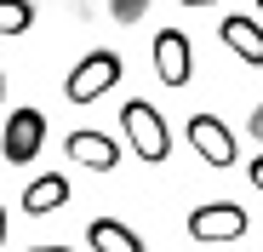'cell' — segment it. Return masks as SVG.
<instances>
[{
  "label": "cell",
  "instance_id": "1",
  "mask_svg": "<svg viewBox=\"0 0 263 252\" xmlns=\"http://www.w3.org/2000/svg\"><path fill=\"white\" fill-rule=\"evenodd\" d=\"M120 126H126L132 149H138V160H149V166H166V155H172V132H166V115H160L155 103L132 98V103L120 109Z\"/></svg>",
  "mask_w": 263,
  "mask_h": 252
},
{
  "label": "cell",
  "instance_id": "2",
  "mask_svg": "<svg viewBox=\"0 0 263 252\" xmlns=\"http://www.w3.org/2000/svg\"><path fill=\"white\" fill-rule=\"evenodd\" d=\"M120 69H126L120 52H103V46H98V52H86V58L69 69V80H63V98H69V103H98L103 92L120 86Z\"/></svg>",
  "mask_w": 263,
  "mask_h": 252
},
{
  "label": "cell",
  "instance_id": "3",
  "mask_svg": "<svg viewBox=\"0 0 263 252\" xmlns=\"http://www.w3.org/2000/svg\"><path fill=\"white\" fill-rule=\"evenodd\" d=\"M183 138L195 143V155L206 160V166H235L240 160V143H235V132H229V120L223 115H212V109H200V115H189V126H183Z\"/></svg>",
  "mask_w": 263,
  "mask_h": 252
},
{
  "label": "cell",
  "instance_id": "4",
  "mask_svg": "<svg viewBox=\"0 0 263 252\" xmlns=\"http://www.w3.org/2000/svg\"><path fill=\"white\" fill-rule=\"evenodd\" d=\"M246 224H252V218H246L240 201H206V206H195V212H189L183 229H189L195 241H240Z\"/></svg>",
  "mask_w": 263,
  "mask_h": 252
},
{
  "label": "cell",
  "instance_id": "5",
  "mask_svg": "<svg viewBox=\"0 0 263 252\" xmlns=\"http://www.w3.org/2000/svg\"><path fill=\"white\" fill-rule=\"evenodd\" d=\"M40 149H46V115L40 109H12L6 115V138H0V155L12 166H29Z\"/></svg>",
  "mask_w": 263,
  "mask_h": 252
},
{
  "label": "cell",
  "instance_id": "6",
  "mask_svg": "<svg viewBox=\"0 0 263 252\" xmlns=\"http://www.w3.org/2000/svg\"><path fill=\"white\" fill-rule=\"evenodd\" d=\"M155 75H160V86H189L195 80V46H189L183 29L155 34Z\"/></svg>",
  "mask_w": 263,
  "mask_h": 252
},
{
  "label": "cell",
  "instance_id": "7",
  "mask_svg": "<svg viewBox=\"0 0 263 252\" xmlns=\"http://www.w3.org/2000/svg\"><path fill=\"white\" fill-rule=\"evenodd\" d=\"M63 149H69V160H74V166H92V172H115V166H120V143H115V138H103V132H92V126L69 132V138H63Z\"/></svg>",
  "mask_w": 263,
  "mask_h": 252
},
{
  "label": "cell",
  "instance_id": "8",
  "mask_svg": "<svg viewBox=\"0 0 263 252\" xmlns=\"http://www.w3.org/2000/svg\"><path fill=\"white\" fill-rule=\"evenodd\" d=\"M69 195H74V184H69L63 172H40V178L23 189V212H29V218H46V212H58V206H69Z\"/></svg>",
  "mask_w": 263,
  "mask_h": 252
},
{
  "label": "cell",
  "instance_id": "9",
  "mask_svg": "<svg viewBox=\"0 0 263 252\" xmlns=\"http://www.w3.org/2000/svg\"><path fill=\"white\" fill-rule=\"evenodd\" d=\"M86 246L92 252H143V235L132 229V224H120V218H92L86 224Z\"/></svg>",
  "mask_w": 263,
  "mask_h": 252
},
{
  "label": "cell",
  "instance_id": "10",
  "mask_svg": "<svg viewBox=\"0 0 263 252\" xmlns=\"http://www.w3.org/2000/svg\"><path fill=\"white\" fill-rule=\"evenodd\" d=\"M223 46L240 58V63H252V69H263V29L252 23V17H223Z\"/></svg>",
  "mask_w": 263,
  "mask_h": 252
},
{
  "label": "cell",
  "instance_id": "11",
  "mask_svg": "<svg viewBox=\"0 0 263 252\" xmlns=\"http://www.w3.org/2000/svg\"><path fill=\"white\" fill-rule=\"evenodd\" d=\"M34 23V6L29 0H0V34H23Z\"/></svg>",
  "mask_w": 263,
  "mask_h": 252
},
{
  "label": "cell",
  "instance_id": "12",
  "mask_svg": "<svg viewBox=\"0 0 263 252\" xmlns=\"http://www.w3.org/2000/svg\"><path fill=\"white\" fill-rule=\"evenodd\" d=\"M109 12H115V23H138L149 12V0H109Z\"/></svg>",
  "mask_w": 263,
  "mask_h": 252
},
{
  "label": "cell",
  "instance_id": "13",
  "mask_svg": "<svg viewBox=\"0 0 263 252\" xmlns=\"http://www.w3.org/2000/svg\"><path fill=\"white\" fill-rule=\"evenodd\" d=\"M246 178L257 184V195H263V155H252V166H246Z\"/></svg>",
  "mask_w": 263,
  "mask_h": 252
},
{
  "label": "cell",
  "instance_id": "14",
  "mask_svg": "<svg viewBox=\"0 0 263 252\" xmlns=\"http://www.w3.org/2000/svg\"><path fill=\"white\" fill-rule=\"evenodd\" d=\"M246 132H252V138H257V143H263V103H257V109H252V126H246Z\"/></svg>",
  "mask_w": 263,
  "mask_h": 252
},
{
  "label": "cell",
  "instance_id": "15",
  "mask_svg": "<svg viewBox=\"0 0 263 252\" xmlns=\"http://www.w3.org/2000/svg\"><path fill=\"white\" fill-rule=\"evenodd\" d=\"M178 6H189V12H195V6H217V0H178Z\"/></svg>",
  "mask_w": 263,
  "mask_h": 252
},
{
  "label": "cell",
  "instance_id": "16",
  "mask_svg": "<svg viewBox=\"0 0 263 252\" xmlns=\"http://www.w3.org/2000/svg\"><path fill=\"white\" fill-rule=\"evenodd\" d=\"M0 246H6V206H0Z\"/></svg>",
  "mask_w": 263,
  "mask_h": 252
},
{
  "label": "cell",
  "instance_id": "17",
  "mask_svg": "<svg viewBox=\"0 0 263 252\" xmlns=\"http://www.w3.org/2000/svg\"><path fill=\"white\" fill-rule=\"evenodd\" d=\"M29 252H69V246H29Z\"/></svg>",
  "mask_w": 263,
  "mask_h": 252
},
{
  "label": "cell",
  "instance_id": "18",
  "mask_svg": "<svg viewBox=\"0 0 263 252\" xmlns=\"http://www.w3.org/2000/svg\"><path fill=\"white\" fill-rule=\"evenodd\" d=\"M0 98H6V75H0Z\"/></svg>",
  "mask_w": 263,
  "mask_h": 252
},
{
  "label": "cell",
  "instance_id": "19",
  "mask_svg": "<svg viewBox=\"0 0 263 252\" xmlns=\"http://www.w3.org/2000/svg\"><path fill=\"white\" fill-rule=\"evenodd\" d=\"M257 12H263V0H257Z\"/></svg>",
  "mask_w": 263,
  "mask_h": 252
}]
</instances>
